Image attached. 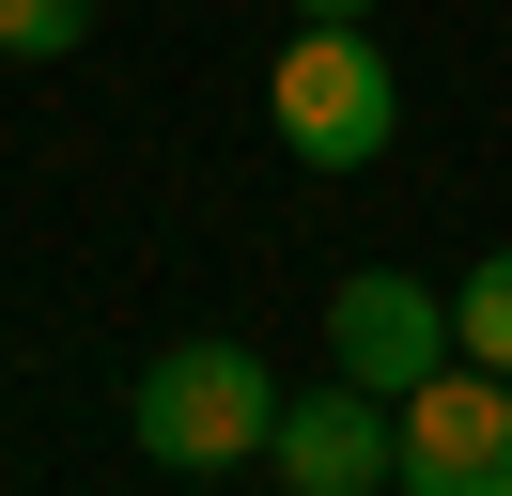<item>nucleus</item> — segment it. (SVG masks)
Listing matches in <instances>:
<instances>
[{
    "label": "nucleus",
    "instance_id": "f257e3e1",
    "mask_svg": "<svg viewBox=\"0 0 512 496\" xmlns=\"http://www.w3.org/2000/svg\"><path fill=\"white\" fill-rule=\"evenodd\" d=\"M264 124L295 140V171H373L404 140V62L373 16H295V47L264 62Z\"/></svg>",
    "mask_w": 512,
    "mask_h": 496
},
{
    "label": "nucleus",
    "instance_id": "20e7f679",
    "mask_svg": "<svg viewBox=\"0 0 512 496\" xmlns=\"http://www.w3.org/2000/svg\"><path fill=\"white\" fill-rule=\"evenodd\" d=\"M450 357H466V326H450V295L419 264H357L342 295H326V372H357V388L404 403L419 372H450Z\"/></svg>",
    "mask_w": 512,
    "mask_h": 496
},
{
    "label": "nucleus",
    "instance_id": "39448f33",
    "mask_svg": "<svg viewBox=\"0 0 512 496\" xmlns=\"http://www.w3.org/2000/svg\"><path fill=\"white\" fill-rule=\"evenodd\" d=\"M264 465H280L295 496H388V481H404L388 388H357V372H326V388H280V434H264Z\"/></svg>",
    "mask_w": 512,
    "mask_h": 496
},
{
    "label": "nucleus",
    "instance_id": "6e6552de",
    "mask_svg": "<svg viewBox=\"0 0 512 496\" xmlns=\"http://www.w3.org/2000/svg\"><path fill=\"white\" fill-rule=\"evenodd\" d=\"M295 16H373V0H295Z\"/></svg>",
    "mask_w": 512,
    "mask_h": 496
},
{
    "label": "nucleus",
    "instance_id": "7ed1b4c3",
    "mask_svg": "<svg viewBox=\"0 0 512 496\" xmlns=\"http://www.w3.org/2000/svg\"><path fill=\"white\" fill-rule=\"evenodd\" d=\"M404 434V496H512V372L497 357H450L388 403Z\"/></svg>",
    "mask_w": 512,
    "mask_h": 496
},
{
    "label": "nucleus",
    "instance_id": "0eeeda50",
    "mask_svg": "<svg viewBox=\"0 0 512 496\" xmlns=\"http://www.w3.org/2000/svg\"><path fill=\"white\" fill-rule=\"evenodd\" d=\"M94 47V0H0V62H78Z\"/></svg>",
    "mask_w": 512,
    "mask_h": 496
},
{
    "label": "nucleus",
    "instance_id": "423d86ee",
    "mask_svg": "<svg viewBox=\"0 0 512 496\" xmlns=\"http://www.w3.org/2000/svg\"><path fill=\"white\" fill-rule=\"evenodd\" d=\"M450 326H466V357H497V372H512V248H481V264L450 279Z\"/></svg>",
    "mask_w": 512,
    "mask_h": 496
},
{
    "label": "nucleus",
    "instance_id": "f03ea898",
    "mask_svg": "<svg viewBox=\"0 0 512 496\" xmlns=\"http://www.w3.org/2000/svg\"><path fill=\"white\" fill-rule=\"evenodd\" d=\"M125 434H140V465H171V481L264 465V434H280V372H264L249 341H171V357H140Z\"/></svg>",
    "mask_w": 512,
    "mask_h": 496
}]
</instances>
